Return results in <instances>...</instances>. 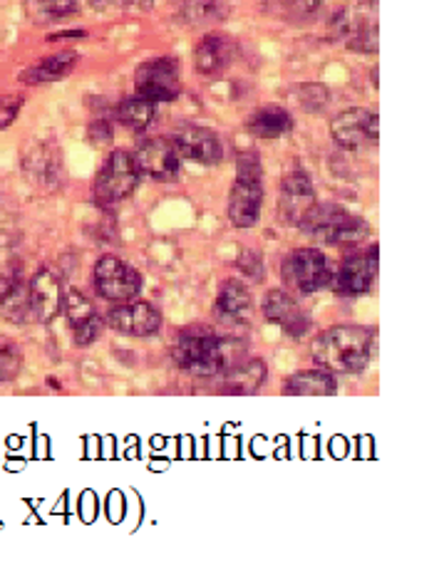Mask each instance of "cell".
I'll use <instances>...</instances> for the list:
<instances>
[{
    "label": "cell",
    "mask_w": 444,
    "mask_h": 587,
    "mask_svg": "<svg viewBox=\"0 0 444 587\" xmlns=\"http://www.w3.org/2000/svg\"><path fill=\"white\" fill-rule=\"evenodd\" d=\"M333 278L338 292H343V296H363L371 290L377 278V245L345 258Z\"/></svg>",
    "instance_id": "e0dca14e"
},
{
    "label": "cell",
    "mask_w": 444,
    "mask_h": 587,
    "mask_svg": "<svg viewBox=\"0 0 444 587\" xmlns=\"http://www.w3.org/2000/svg\"><path fill=\"white\" fill-rule=\"evenodd\" d=\"M283 278L298 292H316L333 283V268H330L326 253L316 249H298L283 263Z\"/></svg>",
    "instance_id": "52a82bcc"
},
{
    "label": "cell",
    "mask_w": 444,
    "mask_h": 587,
    "mask_svg": "<svg viewBox=\"0 0 444 587\" xmlns=\"http://www.w3.org/2000/svg\"><path fill=\"white\" fill-rule=\"evenodd\" d=\"M314 204H316V186L304 169H296V172H291L283 179V192H281L283 221L298 226Z\"/></svg>",
    "instance_id": "d6986e66"
},
{
    "label": "cell",
    "mask_w": 444,
    "mask_h": 587,
    "mask_svg": "<svg viewBox=\"0 0 444 587\" xmlns=\"http://www.w3.org/2000/svg\"><path fill=\"white\" fill-rule=\"evenodd\" d=\"M249 129L261 139H278L293 129V117L283 107H263L251 115Z\"/></svg>",
    "instance_id": "d4e9b609"
},
{
    "label": "cell",
    "mask_w": 444,
    "mask_h": 587,
    "mask_svg": "<svg viewBox=\"0 0 444 587\" xmlns=\"http://www.w3.org/2000/svg\"><path fill=\"white\" fill-rule=\"evenodd\" d=\"M23 355L15 343L0 335V384L15 380V375L21 372Z\"/></svg>",
    "instance_id": "f1b7e54d"
},
{
    "label": "cell",
    "mask_w": 444,
    "mask_h": 587,
    "mask_svg": "<svg viewBox=\"0 0 444 587\" xmlns=\"http://www.w3.org/2000/svg\"><path fill=\"white\" fill-rule=\"evenodd\" d=\"M236 58V43L226 35H206L196 45L194 65L202 74H219L224 72Z\"/></svg>",
    "instance_id": "44dd1931"
},
{
    "label": "cell",
    "mask_w": 444,
    "mask_h": 587,
    "mask_svg": "<svg viewBox=\"0 0 444 587\" xmlns=\"http://www.w3.org/2000/svg\"><path fill=\"white\" fill-rule=\"evenodd\" d=\"M155 117H157V102L139 97V94L122 100L119 107H117V119L132 131L149 129L152 127Z\"/></svg>",
    "instance_id": "484cf974"
},
{
    "label": "cell",
    "mask_w": 444,
    "mask_h": 587,
    "mask_svg": "<svg viewBox=\"0 0 444 587\" xmlns=\"http://www.w3.org/2000/svg\"><path fill=\"white\" fill-rule=\"evenodd\" d=\"M62 310L65 315H68L72 339L78 347H88L102 335V325L105 323H102L100 312L94 310L92 302L84 298L80 290H70L68 296H65Z\"/></svg>",
    "instance_id": "2e32d148"
},
{
    "label": "cell",
    "mask_w": 444,
    "mask_h": 587,
    "mask_svg": "<svg viewBox=\"0 0 444 587\" xmlns=\"http://www.w3.org/2000/svg\"><path fill=\"white\" fill-rule=\"evenodd\" d=\"M23 172L33 186L43 188V192H58L65 184L60 149H55L53 145H35L33 149H27L23 157Z\"/></svg>",
    "instance_id": "7c38bea8"
},
{
    "label": "cell",
    "mask_w": 444,
    "mask_h": 587,
    "mask_svg": "<svg viewBox=\"0 0 444 587\" xmlns=\"http://www.w3.org/2000/svg\"><path fill=\"white\" fill-rule=\"evenodd\" d=\"M224 15L221 11V3L219 0H186L184 5V18L189 23H214L219 21V18Z\"/></svg>",
    "instance_id": "f546056e"
},
{
    "label": "cell",
    "mask_w": 444,
    "mask_h": 587,
    "mask_svg": "<svg viewBox=\"0 0 444 587\" xmlns=\"http://www.w3.org/2000/svg\"><path fill=\"white\" fill-rule=\"evenodd\" d=\"M18 241H21L18 216L5 204H0V249H11Z\"/></svg>",
    "instance_id": "4dcf8cb0"
},
{
    "label": "cell",
    "mask_w": 444,
    "mask_h": 587,
    "mask_svg": "<svg viewBox=\"0 0 444 587\" xmlns=\"http://www.w3.org/2000/svg\"><path fill=\"white\" fill-rule=\"evenodd\" d=\"M94 288L110 302H129L139 296L141 276L137 268L115 255H105L94 265Z\"/></svg>",
    "instance_id": "ba28073f"
},
{
    "label": "cell",
    "mask_w": 444,
    "mask_h": 587,
    "mask_svg": "<svg viewBox=\"0 0 444 587\" xmlns=\"http://www.w3.org/2000/svg\"><path fill=\"white\" fill-rule=\"evenodd\" d=\"M269 369L261 359H243L239 367L224 375V392L229 394H253L266 382Z\"/></svg>",
    "instance_id": "7402d4cb"
},
{
    "label": "cell",
    "mask_w": 444,
    "mask_h": 587,
    "mask_svg": "<svg viewBox=\"0 0 444 587\" xmlns=\"http://www.w3.org/2000/svg\"><path fill=\"white\" fill-rule=\"evenodd\" d=\"M132 3H135V0H90V5L94 8V11H102V13L125 11V8Z\"/></svg>",
    "instance_id": "e575fe53"
},
{
    "label": "cell",
    "mask_w": 444,
    "mask_h": 587,
    "mask_svg": "<svg viewBox=\"0 0 444 587\" xmlns=\"http://www.w3.org/2000/svg\"><path fill=\"white\" fill-rule=\"evenodd\" d=\"M377 353V333L361 325H340L326 330L314 343L318 367L338 375H355L371 365Z\"/></svg>",
    "instance_id": "7a4b0ae2"
},
{
    "label": "cell",
    "mask_w": 444,
    "mask_h": 587,
    "mask_svg": "<svg viewBox=\"0 0 444 587\" xmlns=\"http://www.w3.org/2000/svg\"><path fill=\"white\" fill-rule=\"evenodd\" d=\"M135 162L139 172L152 176L155 182H174L179 176V162H182V157H179L172 139L157 137L141 141L135 154Z\"/></svg>",
    "instance_id": "8fae6325"
},
{
    "label": "cell",
    "mask_w": 444,
    "mask_h": 587,
    "mask_svg": "<svg viewBox=\"0 0 444 587\" xmlns=\"http://www.w3.org/2000/svg\"><path fill=\"white\" fill-rule=\"evenodd\" d=\"M251 312V292L239 280L224 283L214 302V318L224 325H243Z\"/></svg>",
    "instance_id": "ffe728a7"
},
{
    "label": "cell",
    "mask_w": 444,
    "mask_h": 587,
    "mask_svg": "<svg viewBox=\"0 0 444 587\" xmlns=\"http://www.w3.org/2000/svg\"><path fill=\"white\" fill-rule=\"evenodd\" d=\"M27 298H31V318L37 323H50L53 318H58L65 302L60 273L53 268L37 271L27 286Z\"/></svg>",
    "instance_id": "4fadbf2b"
},
{
    "label": "cell",
    "mask_w": 444,
    "mask_h": 587,
    "mask_svg": "<svg viewBox=\"0 0 444 587\" xmlns=\"http://www.w3.org/2000/svg\"><path fill=\"white\" fill-rule=\"evenodd\" d=\"M172 141L177 145L179 157H184L194 164L214 166V164H219L221 157H224L219 135H216V131H212V129H206V127L186 125L182 129H177V135Z\"/></svg>",
    "instance_id": "5bb4252c"
},
{
    "label": "cell",
    "mask_w": 444,
    "mask_h": 587,
    "mask_svg": "<svg viewBox=\"0 0 444 587\" xmlns=\"http://www.w3.org/2000/svg\"><path fill=\"white\" fill-rule=\"evenodd\" d=\"M335 35L355 53H377V0H361L335 18Z\"/></svg>",
    "instance_id": "8992f818"
},
{
    "label": "cell",
    "mask_w": 444,
    "mask_h": 587,
    "mask_svg": "<svg viewBox=\"0 0 444 587\" xmlns=\"http://www.w3.org/2000/svg\"><path fill=\"white\" fill-rule=\"evenodd\" d=\"M174 362L196 377H216L239 367L249 345L241 337L219 335L206 325H189L177 335Z\"/></svg>",
    "instance_id": "6da1fadb"
},
{
    "label": "cell",
    "mask_w": 444,
    "mask_h": 587,
    "mask_svg": "<svg viewBox=\"0 0 444 587\" xmlns=\"http://www.w3.org/2000/svg\"><path fill=\"white\" fill-rule=\"evenodd\" d=\"M298 226L310 239L330 245H355L371 233L363 219L348 214L343 206L335 204H314Z\"/></svg>",
    "instance_id": "3957f363"
},
{
    "label": "cell",
    "mask_w": 444,
    "mask_h": 587,
    "mask_svg": "<svg viewBox=\"0 0 444 587\" xmlns=\"http://www.w3.org/2000/svg\"><path fill=\"white\" fill-rule=\"evenodd\" d=\"M298 97H300V107H304L306 112H320L328 104L330 94L323 84L314 82V84H304V88L298 90Z\"/></svg>",
    "instance_id": "1f68e13d"
},
{
    "label": "cell",
    "mask_w": 444,
    "mask_h": 587,
    "mask_svg": "<svg viewBox=\"0 0 444 587\" xmlns=\"http://www.w3.org/2000/svg\"><path fill=\"white\" fill-rule=\"evenodd\" d=\"M338 390L333 375L316 369V372H298L283 387V392L291 396H328Z\"/></svg>",
    "instance_id": "603a6c76"
},
{
    "label": "cell",
    "mask_w": 444,
    "mask_h": 587,
    "mask_svg": "<svg viewBox=\"0 0 444 587\" xmlns=\"http://www.w3.org/2000/svg\"><path fill=\"white\" fill-rule=\"evenodd\" d=\"M90 139H92V145H107V141L112 139V127L107 125V119L92 122Z\"/></svg>",
    "instance_id": "836d02e7"
},
{
    "label": "cell",
    "mask_w": 444,
    "mask_h": 587,
    "mask_svg": "<svg viewBox=\"0 0 444 587\" xmlns=\"http://www.w3.org/2000/svg\"><path fill=\"white\" fill-rule=\"evenodd\" d=\"M0 312L11 320V323L23 325L27 318H31V298H27V288L21 280L15 278L11 290L0 298Z\"/></svg>",
    "instance_id": "83f0119b"
},
{
    "label": "cell",
    "mask_w": 444,
    "mask_h": 587,
    "mask_svg": "<svg viewBox=\"0 0 444 587\" xmlns=\"http://www.w3.org/2000/svg\"><path fill=\"white\" fill-rule=\"evenodd\" d=\"M78 0H25V13L33 23H55L60 18L78 13Z\"/></svg>",
    "instance_id": "4316f807"
},
{
    "label": "cell",
    "mask_w": 444,
    "mask_h": 587,
    "mask_svg": "<svg viewBox=\"0 0 444 587\" xmlns=\"http://www.w3.org/2000/svg\"><path fill=\"white\" fill-rule=\"evenodd\" d=\"M78 53H58V55H50V58H45L43 62L33 65L31 70H25L23 80L27 84H37V82H55V80H62L65 74H70L75 70V65H78Z\"/></svg>",
    "instance_id": "cb8c5ba5"
},
{
    "label": "cell",
    "mask_w": 444,
    "mask_h": 587,
    "mask_svg": "<svg viewBox=\"0 0 444 587\" xmlns=\"http://www.w3.org/2000/svg\"><path fill=\"white\" fill-rule=\"evenodd\" d=\"M263 206V184H261V162L259 157L246 154L239 162V179L229 196V219L236 229H251L261 219Z\"/></svg>",
    "instance_id": "277c9868"
},
{
    "label": "cell",
    "mask_w": 444,
    "mask_h": 587,
    "mask_svg": "<svg viewBox=\"0 0 444 587\" xmlns=\"http://www.w3.org/2000/svg\"><path fill=\"white\" fill-rule=\"evenodd\" d=\"M263 315L269 323L278 325L288 337L298 339L308 333L310 320L306 310L298 306V300L286 290H271L266 300H263Z\"/></svg>",
    "instance_id": "9a60e30c"
},
{
    "label": "cell",
    "mask_w": 444,
    "mask_h": 587,
    "mask_svg": "<svg viewBox=\"0 0 444 587\" xmlns=\"http://www.w3.org/2000/svg\"><path fill=\"white\" fill-rule=\"evenodd\" d=\"M377 119L380 117L363 107L340 112V115L333 119V125H330L335 145L348 151H361L363 147L377 145V137H380Z\"/></svg>",
    "instance_id": "30bf717a"
},
{
    "label": "cell",
    "mask_w": 444,
    "mask_h": 587,
    "mask_svg": "<svg viewBox=\"0 0 444 587\" xmlns=\"http://www.w3.org/2000/svg\"><path fill=\"white\" fill-rule=\"evenodd\" d=\"M137 94L152 102H172L177 100L179 88V62L174 58H159L139 65L135 74Z\"/></svg>",
    "instance_id": "9c48e42d"
},
{
    "label": "cell",
    "mask_w": 444,
    "mask_h": 587,
    "mask_svg": "<svg viewBox=\"0 0 444 587\" xmlns=\"http://www.w3.org/2000/svg\"><path fill=\"white\" fill-rule=\"evenodd\" d=\"M107 323L117 330V333L147 337L152 335L162 325V315L149 302H122V306L112 308L107 315Z\"/></svg>",
    "instance_id": "ac0fdd59"
},
{
    "label": "cell",
    "mask_w": 444,
    "mask_h": 587,
    "mask_svg": "<svg viewBox=\"0 0 444 587\" xmlns=\"http://www.w3.org/2000/svg\"><path fill=\"white\" fill-rule=\"evenodd\" d=\"M23 110V97H15V94H5L0 97V129H8L15 122V117L21 115Z\"/></svg>",
    "instance_id": "d6a6232c"
},
{
    "label": "cell",
    "mask_w": 444,
    "mask_h": 587,
    "mask_svg": "<svg viewBox=\"0 0 444 587\" xmlns=\"http://www.w3.org/2000/svg\"><path fill=\"white\" fill-rule=\"evenodd\" d=\"M139 184V166L135 157L125 149L112 151L105 166L100 169L98 182H94V198L102 206H112L125 202Z\"/></svg>",
    "instance_id": "5b68a950"
}]
</instances>
